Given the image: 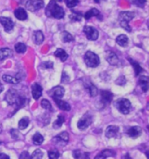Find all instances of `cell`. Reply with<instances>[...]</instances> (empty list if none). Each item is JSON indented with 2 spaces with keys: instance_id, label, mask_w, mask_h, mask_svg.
Masks as SVG:
<instances>
[{
  "instance_id": "cell-1",
  "label": "cell",
  "mask_w": 149,
  "mask_h": 159,
  "mask_svg": "<svg viewBox=\"0 0 149 159\" xmlns=\"http://www.w3.org/2000/svg\"><path fill=\"white\" fill-rule=\"evenodd\" d=\"M5 100L6 102L11 106L15 108H21L25 104L26 99L24 96L19 94V92L15 89H9L8 92L5 94Z\"/></svg>"
},
{
  "instance_id": "cell-2",
  "label": "cell",
  "mask_w": 149,
  "mask_h": 159,
  "mask_svg": "<svg viewBox=\"0 0 149 159\" xmlns=\"http://www.w3.org/2000/svg\"><path fill=\"white\" fill-rule=\"evenodd\" d=\"M46 14L49 18H54L57 19H61L65 16V11L56 3V1L51 0L46 7Z\"/></svg>"
},
{
  "instance_id": "cell-3",
  "label": "cell",
  "mask_w": 149,
  "mask_h": 159,
  "mask_svg": "<svg viewBox=\"0 0 149 159\" xmlns=\"http://www.w3.org/2000/svg\"><path fill=\"white\" fill-rule=\"evenodd\" d=\"M135 17V13L133 11H121L119 13V21L121 24V26L124 28L126 32L130 33L132 31L129 22Z\"/></svg>"
},
{
  "instance_id": "cell-4",
  "label": "cell",
  "mask_w": 149,
  "mask_h": 159,
  "mask_svg": "<svg viewBox=\"0 0 149 159\" xmlns=\"http://www.w3.org/2000/svg\"><path fill=\"white\" fill-rule=\"evenodd\" d=\"M84 61L85 65L87 66L88 67H92V68L97 67L100 63V61H99V58L98 55L96 53H94L93 52L91 51H87L85 53Z\"/></svg>"
},
{
  "instance_id": "cell-5",
  "label": "cell",
  "mask_w": 149,
  "mask_h": 159,
  "mask_svg": "<svg viewBox=\"0 0 149 159\" xmlns=\"http://www.w3.org/2000/svg\"><path fill=\"white\" fill-rule=\"evenodd\" d=\"M116 107L121 114L128 115V113L130 112L131 108H132V104L128 99L121 98L117 101Z\"/></svg>"
},
{
  "instance_id": "cell-6",
  "label": "cell",
  "mask_w": 149,
  "mask_h": 159,
  "mask_svg": "<svg viewBox=\"0 0 149 159\" xmlns=\"http://www.w3.org/2000/svg\"><path fill=\"white\" fill-rule=\"evenodd\" d=\"M92 122H93V116L89 114H85L79 120L77 126L80 130H85L92 124Z\"/></svg>"
},
{
  "instance_id": "cell-7",
  "label": "cell",
  "mask_w": 149,
  "mask_h": 159,
  "mask_svg": "<svg viewBox=\"0 0 149 159\" xmlns=\"http://www.w3.org/2000/svg\"><path fill=\"white\" fill-rule=\"evenodd\" d=\"M45 6V3L43 0H28L25 4L26 9L31 11H36L42 9Z\"/></svg>"
},
{
  "instance_id": "cell-8",
  "label": "cell",
  "mask_w": 149,
  "mask_h": 159,
  "mask_svg": "<svg viewBox=\"0 0 149 159\" xmlns=\"http://www.w3.org/2000/svg\"><path fill=\"white\" fill-rule=\"evenodd\" d=\"M85 35L86 36V38L88 39L89 40L92 41H95L97 40L99 38V32L96 28H94L93 26H89V25H85L84 26L83 29Z\"/></svg>"
},
{
  "instance_id": "cell-9",
  "label": "cell",
  "mask_w": 149,
  "mask_h": 159,
  "mask_svg": "<svg viewBox=\"0 0 149 159\" xmlns=\"http://www.w3.org/2000/svg\"><path fill=\"white\" fill-rule=\"evenodd\" d=\"M53 142L58 145H62V146H64L67 143H68V141H69V134L66 132V131H63V132H61L60 134H59L58 136H55V137H53Z\"/></svg>"
},
{
  "instance_id": "cell-10",
  "label": "cell",
  "mask_w": 149,
  "mask_h": 159,
  "mask_svg": "<svg viewBox=\"0 0 149 159\" xmlns=\"http://www.w3.org/2000/svg\"><path fill=\"white\" fill-rule=\"evenodd\" d=\"M49 94L52 99H61L65 94V89L61 86H56L49 91Z\"/></svg>"
},
{
  "instance_id": "cell-11",
  "label": "cell",
  "mask_w": 149,
  "mask_h": 159,
  "mask_svg": "<svg viewBox=\"0 0 149 159\" xmlns=\"http://www.w3.org/2000/svg\"><path fill=\"white\" fill-rule=\"evenodd\" d=\"M0 23L4 26V29L6 33H10L11 31H12V29L14 27V22L10 18L0 17Z\"/></svg>"
},
{
  "instance_id": "cell-12",
  "label": "cell",
  "mask_w": 149,
  "mask_h": 159,
  "mask_svg": "<svg viewBox=\"0 0 149 159\" xmlns=\"http://www.w3.org/2000/svg\"><path fill=\"white\" fill-rule=\"evenodd\" d=\"M126 133L131 138H137L142 134V129L139 126L130 127L126 129Z\"/></svg>"
},
{
  "instance_id": "cell-13",
  "label": "cell",
  "mask_w": 149,
  "mask_h": 159,
  "mask_svg": "<svg viewBox=\"0 0 149 159\" xmlns=\"http://www.w3.org/2000/svg\"><path fill=\"white\" fill-rule=\"evenodd\" d=\"M106 60L112 66H119L121 64V61L119 57L117 56L115 52L112 51H108L107 52V56H106Z\"/></svg>"
},
{
  "instance_id": "cell-14",
  "label": "cell",
  "mask_w": 149,
  "mask_h": 159,
  "mask_svg": "<svg viewBox=\"0 0 149 159\" xmlns=\"http://www.w3.org/2000/svg\"><path fill=\"white\" fill-rule=\"evenodd\" d=\"M100 96H101V102L106 106L112 102L113 99V94L107 90H101L100 91Z\"/></svg>"
},
{
  "instance_id": "cell-15",
  "label": "cell",
  "mask_w": 149,
  "mask_h": 159,
  "mask_svg": "<svg viewBox=\"0 0 149 159\" xmlns=\"http://www.w3.org/2000/svg\"><path fill=\"white\" fill-rule=\"evenodd\" d=\"M120 129L119 127L115 125H110L106 129V136L107 138H115L119 135Z\"/></svg>"
},
{
  "instance_id": "cell-16",
  "label": "cell",
  "mask_w": 149,
  "mask_h": 159,
  "mask_svg": "<svg viewBox=\"0 0 149 159\" xmlns=\"http://www.w3.org/2000/svg\"><path fill=\"white\" fill-rule=\"evenodd\" d=\"M84 86L85 89H86V91H87L88 94H90V96L94 97V96H96V95L98 94V89H97L91 81H89V80L85 81Z\"/></svg>"
},
{
  "instance_id": "cell-17",
  "label": "cell",
  "mask_w": 149,
  "mask_h": 159,
  "mask_svg": "<svg viewBox=\"0 0 149 159\" xmlns=\"http://www.w3.org/2000/svg\"><path fill=\"white\" fill-rule=\"evenodd\" d=\"M42 87L37 83H34L32 86V94H33V97L35 100H38L42 95Z\"/></svg>"
},
{
  "instance_id": "cell-18",
  "label": "cell",
  "mask_w": 149,
  "mask_h": 159,
  "mask_svg": "<svg viewBox=\"0 0 149 159\" xmlns=\"http://www.w3.org/2000/svg\"><path fill=\"white\" fill-rule=\"evenodd\" d=\"M116 156V153L115 151H113L112 150H102L101 152H99L94 159H107V157H115Z\"/></svg>"
},
{
  "instance_id": "cell-19",
  "label": "cell",
  "mask_w": 149,
  "mask_h": 159,
  "mask_svg": "<svg viewBox=\"0 0 149 159\" xmlns=\"http://www.w3.org/2000/svg\"><path fill=\"white\" fill-rule=\"evenodd\" d=\"M85 19L86 20L90 19L92 17H97L99 20H102V18H101V14H100V11H99L98 9L96 8H93V9L89 10L88 11H86L84 15Z\"/></svg>"
},
{
  "instance_id": "cell-20",
  "label": "cell",
  "mask_w": 149,
  "mask_h": 159,
  "mask_svg": "<svg viewBox=\"0 0 149 159\" xmlns=\"http://www.w3.org/2000/svg\"><path fill=\"white\" fill-rule=\"evenodd\" d=\"M15 17L17 19L20 20V21H24V20H26L28 18V14L26 12V11L23 8H18V9L15 10L14 11Z\"/></svg>"
},
{
  "instance_id": "cell-21",
  "label": "cell",
  "mask_w": 149,
  "mask_h": 159,
  "mask_svg": "<svg viewBox=\"0 0 149 159\" xmlns=\"http://www.w3.org/2000/svg\"><path fill=\"white\" fill-rule=\"evenodd\" d=\"M54 102L56 103V105L59 107V108H60L61 110L64 111H70L71 106L68 102H66L65 101H62L61 99H54Z\"/></svg>"
},
{
  "instance_id": "cell-22",
  "label": "cell",
  "mask_w": 149,
  "mask_h": 159,
  "mask_svg": "<svg viewBox=\"0 0 149 159\" xmlns=\"http://www.w3.org/2000/svg\"><path fill=\"white\" fill-rule=\"evenodd\" d=\"M139 84L141 87V89L143 90V92H147L149 88V79L147 76H140V79H139Z\"/></svg>"
},
{
  "instance_id": "cell-23",
  "label": "cell",
  "mask_w": 149,
  "mask_h": 159,
  "mask_svg": "<svg viewBox=\"0 0 149 159\" xmlns=\"http://www.w3.org/2000/svg\"><path fill=\"white\" fill-rule=\"evenodd\" d=\"M44 34L41 31H35L33 34V40L36 45H40L44 41Z\"/></svg>"
},
{
  "instance_id": "cell-24",
  "label": "cell",
  "mask_w": 149,
  "mask_h": 159,
  "mask_svg": "<svg viewBox=\"0 0 149 159\" xmlns=\"http://www.w3.org/2000/svg\"><path fill=\"white\" fill-rule=\"evenodd\" d=\"M12 55H13L12 51L8 47H4L0 49V61H4L10 57H12Z\"/></svg>"
},
{
  "instance_id": "cell-25",
  "label": "cell",
  "mask_w": 149,
  "mask_h": 159,
  "mask_svg": "<svg viewBox=\"0 0 149 159\" xmlns=\"http://www.w3.org/2000/svg\"><path fill=\"white\" fill-rule=\"evenodd\" d=\"M115 41H116V43L119 46L125 47L128 45L129 39H128V38H127L126 35H125V34H121V35H119V36L116 38Z\"/></svg>"
},
{
  "instance_id": "cell-26",
  "label": "cell",
  "mask_w": 149,
  "mask_h": 159,
  "mask_svg": "<svg viewBox=\"0 0 149 159\" xmlns=\"http://www.w3.org/2000/svg\"><path fill=\"white\" fill-rule=\"evenodd\" d=\"M128 61L131 63V65L133 66V67H134V75L135 76H139V75L142 73V72H144V69L140 66V65L137 62V61H134V60H132V59H128Z\"/></svg>"
},
{
  "instance_id": "cell-27",
  "label": "cell",
  "mask_w": 149,
  "mask_h": 159,
  "mask_svg": "<svg viewBox=\"0 0 149 159\" xmlns=\"http://www.w3.org/2000/svg\"><path fill=\"white\" fill-rule=\"evenodd\" d=\"M54 56L57 57V58H59L61 61H65L67 59H68V54H67V52L64 50V49H62V48H59V49H57L55 52H54Z\"/></svg>"
},
{
  "instance_id": "cell-28",
  "label": "cell",
  "mask_w": 149,
  "mask_h": 159,
  "mask_svg": "<svg viewBox=\"0 0 149 159\" xmlns=\"http://www.w3.org/2000/svg\"><path fill=\"white\" fill-rule=\"evenodd\" d=\"M2 79L3 80L6 82V83H11V84H17L19 83V81L21 80L19 78H17V77H13L11 75H4L2 76Z\"/></svg>"
},
{
  "instance_id": "cell-29",
  "label": "cell",
  "mask_w": 149,
  "mask_h": 159,
  "mask_svg": "<svg viewBox=\"0 0 149 159\" xmlns=\"http://www.w3.org/2000/svg\"><path fill=\"white\" fill-rule=\"evenodd\" d=\"M29 123H30V120L28 117H24L19 122V129L21 130L25 129L29 126Z\"/></svg>"
},
{
  "instance_id": "cell-30",
  "label": "cell",
  "mask_w": 149,
  "mask_h": 159,
  "mask_svg": "<svg viewBox=\"0 0 149 159\" xmlns=\"http://www.w3.org/2000/svg\"><path fill=\"white\" fill-rule=\"evenodd\" d=\"M33 142L35 145L42 144V143L44 142V136L40 133H36L33 136Z\"/></svg>"
},
{
  "instance_id": "cell-31",
  "label": "cell",
  "mask_w": 149,
  "mask_h": 159,
  "mask_svg": "<svg viewBox=\"0 0 149 159\" xmlns=\"http://www.w3.org/2000/svg\"><path fill=\"white\" fill-rule=\"evenodd\" d=\"M61 39H62V41L65 43L72 42L73 41V37L72 35L69 33L68 32H63L61 34Z\"/></svg>"
},
{
  "instance_id": "cell-32",
  "label": "cell",
  "mask_w": 149,
  "mask_h": 159,
  "mask_svg": "<svg viewBox=\"0 0 149 159\" xmlns=\"http://www.w3.org/2000/svg\"><path fill=\"white\" fill-rule=\"evenodd\" d=\"M26 49H27V47L24 43H17L15 45V51L18 53H24L26 52Z\"/></svg>"
},
{
  "instance_id": "cell-33",
  "label": "cell",
  "mask_w": 149,
  "mask_h": 159,
  "mask_svg": "<svg viewBox=\"0 0 149 159\" xmlns=\"http://www.w3.org/2000/svg\"><path fill=\"white\" fill-rule=\"evenodd\" d=\"M41 107L43 108H45V109H46L48 111H50V112H52L53 111V108H52V106H51V102L46 100V99H43L42 101H41Z\"/></svg>"
},
{
  "instance_id": "cell-34",
  "label": "cell",
  "mask_w": 149,
  "mask_h": 159,
  "mask_svg": "<svg viewBox=\"0 0 149 159\" xmlns=\"http://www.w3.org/2000/svg\"><path fill=\"white\" fill-rule=\"evenodd\" d=\"M64 122H65V117L63 116H59V117L56 119V121L53 122V128H54L55 129L60 128V127L63 125Z\"/></svg>"
},
{
  "instance_id": "cell-35",
  "label": "cell",
  "mask_w": 149,
  "mask_h": 159,
  "mask_svg": "<svg viewBox=\"0 0 149 159\" xmlns=\"http://www.w3.org/2000/svg\"><path fill=\"white\" fill-rule=\"evenodd\" d=\"M59 152L56 150H49L48 151V157L49 159H59Z\"/></svg>"
},
{
  "instance_id": "cell-36",
  "label": "cell",
  "mask_w": 149,
  "mask_h": 159,
  "mask_svg": "<svg viewBox=\"0 0 149 159\" xmlns=\"http://www.w3.org/2000/svg\"><path fill=\"white\" fill-rule=\"evenodd\" d=\"M82 18V14L78 11H72V14L70 15V19L72 21H80Z\"/></svg>"
},
{
  "instance_id": "cell-37",
  "label": "cell",
  "mask_w": 149,
  "mask_h": 159,
  "mask_svg": "<svg viewBox=\"0 0 149 159\" xmlns=\"http://www.w3.org/2000/svg\"><path fill=\"white\" fill-rule=\"evenodd\" d=\"M130 1L133 5L140 7V8H143L147 3V0H130Z\"/></svg>"
},
{
  "instance_id": "cell-38",
  "label": "cell",
  "mask_w": 149,
  "mask_h": 159,
  "mask_svg": "<svg viewBox=\"0 0 149 159\" xmlns=\"http://www.w3.org/2000/svg\"><path fill=\"white\" fill-rule=\"evenodd\" d=\"M43 156H44V154H43L42 150L37 149L33 152L31 157H32V159H42Z\"/></svg>"
},
{
  "instance_id": "cell-39",
  "label": "cell",
  "mask_w": 149,
  "mask_h": 159,
  "mask_svg": "<svg viewBox=\"0 0 149 159\" xmlns=\"http://www.w3.org/2000/svg\"><path fill=\"white\" fill-rule=\"evenodd\" d=\"M65 5L68 8H73L76 5H78L79 0H65Z\"/></svg>"
},
{
  "instance_id": "cell-40",
  "label": "cell",
  "mask_w": 149,
  "mask_h": 159,
  "mask_svg": "<svg viewBox=\"0 0 149 159\" xmlns=\"http://www.w3.org/2000/svg\"><path fill=\"white\" fill-rule=\"evenodd\" d=\"M115 83L118 85H120V86H124V85L126 83V78H125L124 76H120V77L116 80Z\"/></svg>"
},
{
  "instance_id": "cell-41",
  "label": "cell",
  "mask_w": 149,
  "mask_h": 159,
  "mask_svg": "<svg viewBox=\"0 0 149 159\" xmlns=\"http://www.w3.org/2000/svg\"><path fill=\"white\" fill-rule=\"evenodd\" d=\"M82 155H83V153L79 150H75L72 151V157L75 159H80L82 157Z\"/></svg>"
},
{
  "instance_id": "cell-42",
  "label": "cell",
  "mask_w": 149,
  "mask_h": 159,
  "mask_svg": "<svg viewBox=\"0 0 149 159\" xmlns=\"http://www.w3.org/2000/svg\"><path fill=\"white\" fill-rule=\"evenodd\" d=\"M10 133H11V135L12 136V138L13 139H19V130H17L16 129H11L10 131Z\"/></svg>"
},
{
  "instance_id": "cell-43",
  "label": "cell",
  "mask_w": 149,
  "mask_h": 159,
  "mask_svg": "<svg viewBox=\"0 0 149 159\" xmlns=\"http://www.w3.org/2000/svg\"><path fill=\"white\" fill-rule=\"evenodd\" d=\"M43 68H46V69H50V68H52L53 67V62L51 61H46L41 64Z\"/></svg>"
},
{
  "instance_id": "cell-44",
  "label": "cell",
  "mask_w": 149,
  "mask_h": 159,
  "mask_svg": "<svg viewBox=\"0 0 149 159\" xmlns=\"http://www.w3.org/2000/svg\"><path fill=\"white\" fill-rule=\"evenodd\" d=\"M69 76L67 75L66 74V72H63V74H62V78H61V82L62 83H68L69 82Z\"/></svg>"
},
{
  "instance_id": "cell-45",
  "label": "cell",
  "mask_w": 149,
  "mask_h": 159,
  "mask_svg": "<svg viewBox=\"0 0 149 159\" xmlns=\"http://www.w3.org/2000/svg\"><path fill=\"white\" fill-rule=\"evenodd\" d=\"M19 159H32V157L28 151H23L19 156Z\"/></svg>"
},
{
  "instance_id": "cell-46",
  "label": "cell",
  "mask_w": 149,
  "mask_h": 159,
  "mask_svg": "<svg viewBox=\"0 0 149 159\" xmlns=\"http://www.w3.org/2000/svg\"><path fill=\"white\" fill-rule=\"evenodd\" d=\"M0 159H10V157L5 153H0Z\"/></svg>"
},
{
  "instance_id": "cell-47",
  "label": "cell",
  "mask_w": 149,
  "mask_h": 159,
  "mask_svg": "<svg viewBox=\"0 0 149 159\" xmlns=\"http://www.w3.org/2000/svg\"><path fill=\"white\" fill-rule=\"evenodd\" d=\"M3 90H4V87H3V85H2V83L0 82V94L3 92Z\"/></svg>"
},
{
  "instance_id": "cell-48",
  "label": "cell",
  "mask_w": 149,
  "mask_h": 159,
  "mask_svg": "<svg viewBox=\"0 0 149 159\" xmlns=\"http://www.w3.org/2000/svg\"><path fill=\"white\" fill-rule=\"evenodd\" d=\"M94 1H95L96 3H99V2H100V1H102V0H94Z\"/></svg>"
},
{
  "instance_id": "cell-49",
  "label": "cell",
  "mask_w": 149,
  "mask_h": 159,
  "mask_svg": "<svg viewBox=\"0 0 149 159\" xmlns=\"http://www.w3.org/2000/svg\"><path fill=\"white\" fill-rule=\"evenodd\" d=\"M1 132H2V128L0 127V133H1Z\"/></svg>"
},
{
  "instance_id": "cell-50",
  "label": "cell",
  "mask_w": 149,
  "mask_h": 159,
  "mask_svg": "<svg viewBox=\"0 0 149 159\" xmlns=\"http://www.w3.org/2000/svg\"><path fill=\"white\" fill-rule=\"evenodd\" d=\"M54 1H55V0H54ZM56 1H59V2H61L62 0H56Z\"/></svg>"
},
{
  "instance_id": "cell-51",
  "label": "cell",
  "mask_w": 149,
  "mask_h": 159,
  "mask_svg": "<svg viewBox=\"0 0 149 159\" xmlns=\"http://www.w3.org/2000/svg\"></svg>"
}]
</instances>
